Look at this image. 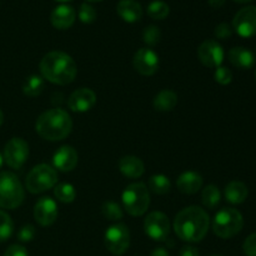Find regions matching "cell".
I'll return each instance as SVG.
<instances>
[{
    "label": "cell",
    "instance_id": "cell-1",
    "mask_svg": "<svg viewBox=\"0 0 256 256\" xmlns=\"http://www.w3.org/2000/svg\"><path fill=\"white\" fill-rule=\"evenodd\" d=\"M209 226L210 218L208 212L195 205L182 209L174 219V232L182 242H202L206 236Z\"/></svg>",
    "mask_w": 256,
    "mask_h": 256
},
{
    "label": "cell",
    "instance_id": "cell-2",
    "mask_svg": "<svg viewBox=\"0 0 256 256\" xmlns=\"http://www.w3.org/2000/svg\"><path fill=\"white\" fill-rule=\"evenodd\" d=\"M40 74L55 85H68L74 82L78 74L76 62L64 52H50L40 62Z\"/></svg>",
    "mask_w": 256,
    "mask_h": 256
},
{
    "label": "cell",
    "instance_id": "cell-3",
    "mask_svg": "<svg viewBox=\"0 0 256 256\" xmlns=\"http://www.w3.org/2000/svg\"><path fill=\"white\" fill-rule=\"evenodd\" d=\"M35 130L42 139L49 142H60L69 136L72 132V116L60 108L46 110L38 118Z\"/></svg>",
    "mask_w": 256,
    "mask_h": 256
},
{
    "label": "cell",
    "instance_id": "cell-4",
    "mask_svg": "<svg viewBox=\"0 0 256 256\" xmlns=\"http://www.w3.org/2000/svg\"><path fill=\"white\" fill-rule=\"evenodd\" d=\"M24 198V188L16 175L10 172H0V209H16Z\"/></svg>",
    "mask_w": 256,
    "mask_h": 256
},
{
    "label": "cell",
    "instance_id": "cell-5",
    "mask_svg": "<svg viewBox=\"0 0 256 256\" xmlns=\"http://www.w3.org/2000/svg\"><path fill=\"white\" fill-rule=\"evenodd\" d=\"M244 218L239 210L234 208H224L220 210L212 222V232L222 239H230L242 232Z\"/></svg>",
    "mask_w": 256,
    "mask_h": 256
},
{
    "label": "cell",
    "instance_id": "cell-6",
    "mask_svg": "<svg viewBox=\"0 0 256 256\" xmlns=\"http://www.w3.org/2000/svg\"><path fill=\"white\" fill-rule=\"evenodd\" d=\"M122 200L128 214L132 215V216H142L149 209V189L142 182L130 184L125 188L122 195Z\"/></svg>",
    "mask_w": 256,
    "mask_h": 256
},
{
    "label": "cell",
    "instance_id": "cell-7",
    "mask_svg": "<svg viewBox=\"0 0 256 256\" xmlns=\"http://www.w3.org/2000/svg\"><path fill=\"white\" fill-rule=\"evenodd\" d=\"M58 182V172L48 164H39L32 168L25 179V189L32 194H42L52 189Z\"/></svg>",
    "mask_w": 256,
    "mask_h": 256
},
{
    "label": "cell",
    "instance_id": "cell-8",
    "mask_svg": "<svg viewBox=\"0 0 256 256\" xmlns=\"http://www.w3.org/2000/svg\"><path fill=\"white\" fill-rule=\"evenodd\" d=\"M105 246L112 255L120 256L125 254L130 246V232L129 228L124 224L112 225L105 232Z\"/></svg>",
    "mask_w": 256,
    "mask_h": 256
},
{
    "label": "cell",
    "instance_id": "cell-9",
    "mask_svg": "<svg viewBox=\"0 0 256 256\" xmlns=\"http://www.w3.org/2000/svg\"><path fill=\"white\" fill-rule=\"evenodd\" d=\"M144 232L154 242H165L170 235L169 218L164 212H150L144 220Z\"/></svg>",
    "mask_w": 256,
    "mask_h": 256
},
{
    "label": "cell",
    "instance_id": "cell-10",
    "mask_svg": "<svg viewBox=\"0 0 256 256\" xmlns=\"http://www.w3.org/2000/svg\"><path fill=\"white\" fill-rule=\"evenodd\" d=\"M4 160L12 169H20L29 158V144L22 138H12L4 149Z\"/></svg>",
    "mask_w": 256,
    "mask_h": 256
},
{
    "label": "cell",
    "instance_id": "cell-11",
    "mask_svg": "<svg viewBox=\"0 0 256 256\" xmlns=\"http://www.w3.org/2000/svg\"><path fill=\"white\" fill-rule=\"evenodd\" d=\"M225 52L222 45L216 40L208 39L198 48V58L204 66L210 69H216L222 66L224 62Z\"/></svg>",
    "mask_w": 256,
    "mask_h": 256
},
{
    "label": "cell",
    "instance_id": "cell-12",
    "mask_svg": "<svg viewBox=\"0 0 256 256\" xmlns=\"http://www.w3.org/2000/svg\"><path fill=\"white\" fill-rule=\"evenodd\" d=\"M232 28L242 38H252L256 35V6L249 5L235 14Z\"/></svg>",
    "mask_w": 256,
    "mask_h": 256
},
{
    "label": "cell",
    "instance_id": "cell-13",
    "mask_svg": "<svg viewBox=\"0 0 256 256\" xmlns=\"http://www.w3.org/2000/svg\"><path fill=\"white\" fill-rule=\"evenodd\" d=\"M132 65L139 74L152 76L159 70V55L150 48H142L135 52Z\"/></svg>",
    "mask_w": 256,
    "mask_h": 256
},
{
    "label": "cell",
    "instance_id": "cell-14",
    "mask_svg": "<svg viewBox=\"0 0 256 256\" xmlns=\"http://www.w3.org/2000/svg\"><path fill=\"white\" fill-rule=\"evenodd\" d=\"M34 219L42 226H50L58 219V205L49 196L40 198L34 206Z\"/></svg>",
    "mask_w": 256,
    "mask_h": 256
},
{
    "label": "cell",
    "instance_id": "cell-15",
    "mask_svg": "<svg viewBox=\"0 0 256 256\" xmlns=\"http://www.w3.org/2000/svg\"><path fill=\"white\" fill-rule=\"evenodd\" d=\"M96 104V94L92 89L80 88L68 99V106L74 112H86Z\"/></svg>",
    "mask_w": 256,
    "mask_h": 256
},
{
    "label": "cell",
    "instance_id": "cell-16",
    "mask_svg": "<svg viewBox=\"0 0 256 256\" xmlns=\"http://www.w3.org/2000/svg\"><path fill=\"white\" fill-rule=\"evenodd\" d=\"M79 162V155L76 150L70 145H62L55 152L52 156V165L54 169L60 170L62 172H69L76 168Z\"/></svg>",
    "mask_w": 256,
    "mask_h": 256
},
{
    "label": "cell",
    "instance_id": "cell-17",
    "mask_svg": "<svg viewBox=\"0 0 256 256\" xmlns=\"http://www.w3.org/2000/svg\"><path fill=\"white\" fill-rule=\"evenodd\" d=\"M75 18H76V12H75L74 8L68 4H60L55 6L50 15L52 24L60 30L69 29L74 24Z\"/></svg>",
    "mask_w": 256,
    "mask_h": 256
},
{
    "label": "cell",
    "instance_id": "cell-18",
    "mask_svg": "<svg viewBox=\"0 0 256 256\" xmlns=\"http://www.w3.org/2000/svg\"><path fill=\"white\" fill-rule=\"evenodd\" d=\"M202 175L196 172H185L180 174V176L176 180V186L180 192L186 195H194L202 188Z\"/></svg>",
    "mask_w": 256,
    "mask_h": 256
},
{
    "label": "cell",
    "instance_id": "cell-19",
    "mask_svg": "<svg viewBox=\"0 0 256 256\" xmlns=\"http://www.w3.org/2000/svg\"><path fill=\"white\" fill-rule=\"evenodd\" d=\"M118 166H119L120 172L124 176L129 178V179H138V178L142 176V174L145 172L144 162H142V159H139L138 156H134V155L122 156L119 160Z\"/></svg>",
    "mask_w": 256,
    "mask_h": 256
},
{
    "label": "cell",
    "instance_id": "cell-20",
    "mask_svg": "<svg viewBox=\"0 0 256 256\" xmlns=\"http://www.w3.org/2000/svg\"><path fill=\"white\" fill-rule=\"evenodd\" d=\"M229 62L238 69L248 70L255 65V55L249 49L242 46H235L228 52Z\"/></svg>",
    "mask_w": 256,
    "mask_h": 256
},
{
    "label": "cell",
    "instance_id": "cell-21",
    "mask_svg": "<svg viewBox=\"0 0 256 256\" xmlns=\"http://www.w3.org/2000/svg\"><path fill=\"white\" fill-rule=\"evenodd\" d=\"M116 12L128 22H139L142 16V8L136 0H120L116 5Z\"/></svg>",
    "mask_w": 256,
    "mask_h": 256
},
{
    "label": "cell",
    "instance_id": "cell-22",
    "mask_svg": "<svg viewBox=\"0 0 256 256\" xmlns=\"http://www.w3.org/2000/svg\"><path fill=\"white\" fill-rule=\"evenodd\" d=\"M225 199L230 202V204L239 205L246 200L248 195H249V190L248 186L239 180H232L225 188Z\"/></svg>",
    "mask_w": 256,
    "mask_h": 256
},
{
    "label": "cell",
    "instance_id": "cell-23",
    "mask_svg": "<svg viewBox=\"0 0 256 256\" xmlns=\"http://www.w3.org/2000/svg\"><path fill=\"white\" fill-rule=\"evenodd\" d=\"M176 104L178 95L175 94V92L169 89L162 90L160 92H158L156 96L154 98V102H152L154 109L162 112H172V110L176 106Z\"/></svg>",
    "mask_w": 256,
    "mask_h": 256
},
{
    "label": "cell",
    "instance_id": "cell-24",
    "mask_svg": "<svg viewBox=\"0 0 256 256\" xmlns=\"http://www.w3.org/2000/svg\"><path fill=\"white\" fill-rule=\"evenodd\" d=\"M45 86L44 78L42 75H30L22 84V92L29 98L39 96Z\"/></svg>",
    "mask_w": 256,
    "mask_h": 256
},
{
    "label": "cell",
    "instance_id": "cell-25",
    "mask_svg": "<svg viewBox=\"0 0 256 256\" xmlns=\"http://www.w3.org/2000/svg\"><path fill=\"white\" fill-rule=\"evenodd\" d=\"M220 199H222V194H220V190L215 185H208L202 189V202L208 209H215L220 204Z\"/></svg>",
    "mask_w": 256,
    "mask_h": 256
},
{
    "label": "cell",
    "instance_id": "cell-26",
    "mask_svg": "<svg viewBox=\"0 0 256 256\" xmlns=\"http://www.w3.org/2000/svg\"><path fill=\"white\" fill-rule=\"evenodd\" d=\"M149 189L156 195H165L170 192L172 182H170L169 178L162 174L152 175L149 179Z\"/></svg>",
    "mask_w": 256,
    "mask_h": 256
},
{
    "label": "cell",
    "instance_id": "cell-27",
    "mask_svg": "<svg viewBox=\"0 0 256 256\" xmlns=\"http://www.w3.org/2000/svg\"><path fill=\"white\" fill-rule=\"evenodd\" d=\"M54 195L58 199V202H64V204H70L76 198V192H75L74 186L68 182H60V184L55 185Z\"/></svg>",
    "mask_w": 256,
    "mask_h": 256
},
{
    "label": "cell",
    "instance_id": "cell-28",
    "mask_svg": "<svg viewBox=\"0 0 256 256\" xmlns=\"http://www.w3.org/2000/svg\"><path fill=\"white\" fill-rule=\"evenodd\" d=\"M170 8L162 0H152L149 5H148V15L155 20H162L169 15Z\"/></svg>",
    "mask_w": 256,
    "mask_h": 256
},
{
    "label": "cell",
    "instance_id": "cell-29",
    "mask_svg": "<svg viewBox=\"0 0 256 256\" xmlns=\"http://www.w3.org/2000/svg\"><path fill=\"white\" fill-rule=\"evenodd\" d=\"M102 212L105 219L110 222H119L124 216L122 206L115 202H105L102 206Z\"/></svg>",
    "mask_w": 256,
    "mask_h": 256
},
{
    "label": "cell",
    "instance_id": "cell-30",
    "mask_svg": "<svg viewBox=\"0 0 256 256\" xmlns=\"http://www.w3.org/2000/svg\"><path fill=\"white\" fill-rule=\"evenodd\" d=\"M14 232V222L5 212L0 210V242H4L12 238Z\"/></svg>",
    "mask_w": 256,
    "mask_h": 256
},
{
    "label": "cell",
    "instance_id": "cell-31",
    "mask_svg": "<svg viewBox=\"0 0 256 256\" xmlns=\"http://www.w3.org/2000/svg\"><path fill=\"white\" fill-rule=\"evenodd\" d=\"M142 40L148 46H155L162 40V30L155 25H149L142 32Z\"/></svg>",
    "mask_w": 256,
    "mask_h": 256
},
{
    "label": "cell",
    "instance_id": "cell-32",
    "mask_svg": "<svg viewBox=\"0 0 256 256\" xmlns=\"http://www.w3.org/2000/svg\"><path fill=\"white\" fill-rule=\"evenodd\" d=\"M79 18L85 24H90L96 19V10L88 2H82L79 8Z\"/></svg>",
    "mask_w": 256,
    "mask_h": 256
},
{
    "label": "cell",
    "instance_id": "cell-33",
    "mask_svg": "<svg viewBox=\"0 0 256 256\" xmlns=\"http://www.w3.org/2000/svg\"><path fill=\"white\" fill-rule=\"evenodd\" d=\"M215 82H219L220 85H229L232 82V70L225 66L216 68L214 72Z\"/></svg>",
    "mask_w": 256,
    "mask_h": 256
},
{
    "label": "cell",
    "instance_id": "cell-34",
    "mask_svg": "<svg viewBox=\"0 0 256 256\" xmlns=\"http://www.w3.org/2000/svg\"><path fill=\"white\" fill-rule=\"evenodd\" d=\"M35 234H36L35 226L28 224V225H24V226L20 228V230L18 232V239H19V242H29L34 239Z\"/></svg>",
    "mask_w": 256,
    "mask_h": 256
},
{
    "label": "cell",
    "instance_id": "cell-35",
    "mask_svg": "<svg viewBox=\"0 0 256 256\" xmlns=\"http://www.w3.org/2000/svg\"><path fill=\"white\" fill-rule=\"evenodd\" d=\"M214 32H215V36H216L218 39L224 40V39H228V38L232 36V28L230 26L228 22H220V24L216 25Z\"/></svg>",
    "mask_w": 256,
    "mask_h": 256
},
{
    "label": "cell",
    "instance_id": "cell-36",
    "mask_svg": "<svg viewBox=\"0 0 256 256\" xmlns=\"http://www.w3.org/2000/svg\"><path fill=\"white\" fill-rule=\"evenodd\" d=\"M242 250H244L246 256H256V232L249 235L245 239L244 245H242Z\"/></svg>",
    "mask_w": 256,
    "mask_h": 256
},
{
    "label": "cell",
    "instance_id": "cell-37",
    "mask_svg": "<svg viewBox=\"0 0 256 256\" xmlns=\"http://www.w3.org/2000/svg\"><path fill=\"white\" fill-rule=\"evenodd\" d=\"M4 256H29V254H28V250L22 245L14 244L8 248Z\"/></svg>",
    "mask_w": 256,
    "mask_h": 256
},
{
    "label": "cell",
    "instance_id": "cell-38",
    "mask_svg": "<svg viewBox=\"0 0 256 256\" xmlns=\"http://www.w3.org/2000/svg\"><path fill=\"white\" fill-rule=\"evenodd\" d=\"M179 256H199V252L196 248L192 246V245H186L180 250Z\"/></svg>",
    "mask_w": 256,
    "mask_h": 256
},
{
    "label": "cell",
    "instance_id": "cell-39",
    "mask_svg": "<svg viewBox=\"0 0 256 256\" xmlns=\"http://www.w3.org/2000/svg\"><path fill=\"white\" fill-rule=\"evenodd\" d=\"M150 256H169V252L165 248H156V249L152 250Z\"/></svg>",
    "mask_w": 256,
    "mask_h": 256
},
{
    "label": "cell",
    "instance_id": "cell-40",
    "mask_svg": "<svg viewBox=\"0 0 256 256\" xmlns=\"http://www.w3.org/2000/svg\"><path fill=\"white\" fill-rule=\"evenodd\" d=\"M208 2L212 8H222L225 4V0H208Z\"/></svg>",
    "mask_w": 256,
    "mask_h": 256
},
{
    "label": "cell",
    "instance_id": "cell-41",
    "mask_svg": "<svg viewBox=\"0 0 256 256\" xmlns=\"http://www.w3.org/2000/svg\"><path fill=\"white\" fill-rule=\"evenodd\" d=\"M2 122H4V114H2V112L0 110V126L2 125Z\"/></svg>",
    "mask_w": 256,
    "mask_h": 256
},
{
    "label": "cell",
    "instance_id": "cell-42",
    "mask_svg": "<svg viewBox=\"0 0 256 256\" xmlns=\"http://www.w3.org/2000/svg\"><path fill=\"white\" fill-rule=\"evenodd\" d=\"M234 2H250L252 0H234Z\"/></svg>",
    "mask_w": 256,
    "mask_h": 256
},
{
    "label": "cell",
    "instance_id": "cell-43",
    "mask_svg": "<svg viewBox=\"0 0 256 256\" xmlns=\"http://www.w3.org/2000/svg\"><path fill=\"white\" fill-rule=\"evenodd\" d=\"M2 160H4V158H2V154H0V168H2Z\"/></svg>",
    "mask_w": 256,
    "mask_h": 256
},
{
    "label": "cell",
    "instance_id": "cell-44",
    "mask_svg": "<svg viewBox=\"0 0 256 256\" xmlns=\"http://www.w3.org/2000/svg\"><path fill=\"white\" fill-rule=\"evenodd\" d=\"M58 2H70V0H58Z\"/></svg>",
    "mask_w": 256,
    "mask_h": 256
},
{
    "label": "cell",
    "instance_id": "cell-45",
    "mask_svg": "<svg viewBox=\"0 0 256 256\" xmlns=\"http://www.w3.org/2000/svg\"><path fill=\"white\" fill-rule=\"evenodd\" d=\"M212 256H224V255H220V254H215V255H212Z\"/></svg>",
    "mask_w": 256,
    "mask_h": 256
},
{
    "label": "cell",
    "instance_id": "cell-46",
    "mask_svg": "<svg viewBox=\"0 0 256 256\" xmlns=\"http://www.w3.org/2000/svg\"><path fill=\"white\" fill-rule=\"evenodd\" d=\"M88 2H99V0H88Z\"/></svg>",
    "mask_w": 256,
    "mask_h": 256
}]
</instances>
